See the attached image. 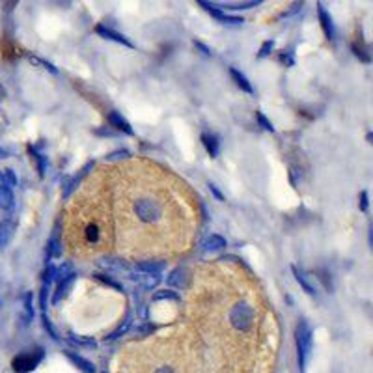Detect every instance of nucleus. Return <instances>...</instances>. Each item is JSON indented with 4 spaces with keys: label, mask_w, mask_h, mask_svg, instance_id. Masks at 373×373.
<instances>
[{
    "label": "nucleus",
    "mask_w": 373,
    "mask_h": 373,
    "mask_svg": "<svg viewBox=\"0 0 373 373\" xmlns=\"http://www.w3.org/2000/svg\"><path fill=\"white\" fill-rule=\"evenodd\" d=\"M280 58H282V62H284V64H288V65L293 64V58H291V56H286V54H282Z\"/></svg>",
    "instance_id": "41"
},
{
    "label": "nucleus",
    "mask_w": 373,
    "mask_h": 373,
    "mask_svg": "<svg viewBox=\"0 0 373 373\" xmlns=\"http://www.w3.org/2000/svg\"><path fill=\"white\" fill-rule=\"evenodd\" d=\"M47 246H49V257H58L62 254V248H60V243H58V237H56V235L51 237V241L47 243Z\"/></svg>",
    "instance_id": "22"
},
{
    "label": "nucleus",
    "mask_w": 373,
    "mask_h": 373,
    "mask_svg": "<svg viewBox=\"0 0 373 373\" xmlns=\"http://www.w3.org/2000/svg\"><path fill=\"white\" fill-rule=\"evenodd\" d=\"M370 246L373 248V226L370 228Z\"/></svg>",
    "instance_id": "44"
},
{
    "label": "nucleus",
    "mask_w": 373,
    "mask_h": 373,
    "mask_svg": "<svg viewBox=\"0 0 373 373\" xmlns=\"http://www.w3.org/2000/svg\"><path fill=\"white\" fill-rule=\"evenodd\" d=\"M230 75L234 77V80L237 82V86H239L241 90H245L246 94H252V92H254V88H252V84L248 82V79H246V77H245L243 73H239L237 69H234V67H232V69H230Z\"/></svg>",
    "instance_id": "16"
},
{
    "label": "nucleus",
    "mask_w": 373,
    "mask_h": 373,
    "mask_svg": "<svg viewBox=\"0 0 373 373\" xmlns=\"http://www.w3.org/2000/svg\"><path fill=\"white\" fill-rule=\"evenodd\" d=\"M291 271H293V275H295V278H297V282L300 284V288L304 289L308 295H312V297H314V295H315V289H314V286H312V284L308 282L306 275H304V273H302V271H300L298 267H295V265L291 267Z\"/></svg>",
    "instance_id": "15"
},
{
    "label": "nucleus",
    "mask_w": 373,
    "mask_h": 373,
    "mask_svg": "<svg viewBox=\"0 0 373 373\" xmlns=\"http://www.w3.org/2000/svg\"><path fill=\"white\" fill-rule=\"evenodd\" d=\"M137 269L140 273H148V275H160L164 269V261H140Z\"/></svg>",
    "instance_id": "13"
},
{
    "label": "nucleus",
    "mask_w": 373,
    "mask_h": 373,
    "mask_svg": "<svg viewBox=\"0 0 373 373\" xmlns=\"http://www.w3.org/2000/svg\"><path fill=\"white\" fill-rule=\"evenodd\" d=\"M13 207V192L11 187H8L6 183L0 185V209H11Z\"/></svg>",
    "instance_id": "14"
},
{
    "label": "nucleus",
    "mask_w": 373,
    "mask_h": 373,
    "mask_svg": "<svg viewBox=\"0 0 373 373\" xmlns=\"http://www.w3.org/2000/svg\"><path fill=\"white\" fill-rule=\"evenodd\" d=\"M187 275H189L187 269L177 267V269H174L170 273V276L166 278V282L172 288H183V286H187Z\"/></svg>",
    "instance_id": "9"
},
{
    "label": "nucleus",
    "mask_w": 373,
    "mask_h": 373,
    "mask_svg": "<svg viewBox=\"0 0 373 373\" xmlns=\"http://www.w3.org/2000/svg\"><path fill=\"white\" fill-rule=\"evenodd\" d=\"M155 300H179V295L177 293H174V291H159V293H155L153 295Z\"/></svg>",
    "instance_id": "25"
},
{
    "label": "nucleus",
    "mask_w": 373,
    "mask_h": 373,
    "mask_svg": "<svg viewBox=\"0 0 373 373\" xmlns=\"http://www.w3.org/2000/svg\"><path fill=\"white\" fill-rule=\"evenodd\" d=\"M297 349H298V366L304 372L308 366L310 354H312V331L306 323H300L297 327Z\"/></svg>",
    "instance_id": "1"
},
{
    "label": "nucleus",
    "mask_w": 373,
    "mask_h": 373,
    "mask_svg": "<svg viewBox=\"0 0 373 373\" xmlns=\"http://www.w3.org/2000/svg\"><path fill=\"white\" fill-rule=\"evenodd\" d=\"M75 273H73V267H71V263H64V265H60L58 269H56V282H62V280H65V278H69V276H73Z\"/></svg>",
    "instance_id": "21"
},
{
    "label": "nucleus",
    "mask_w": 373,
    "mask_h": 373,
    "mask_svg": "<svg viewBox=\"0 0 373 373\" xmlns=\"http://www.w3.org/2000/svg\"><path fill=\"white\" fill-rule=\"evenodd\" d=\"M358 200H360V203H358L360 211H362V213H366V211L370 209V194H368V191H362V192H360Z\"/></svg>",
    "instance_id": "28"
},
{
    "label": "nucleus",
    "mask_w": 373,
    "mask_h": 373,
    "mask_svg": "<svg viewBox=\"0 0 373 373\" xmlns=\"http://www.w3.org/2000/svg\"><path fill=\"white\" fill-rule=\"evenodd\" d=\"M259 4V0H254V2H243V4H235L234 8L235 10H248V8H254V6H257Z\"/></svg>",
    "instance_id": "37"
},
{
    "label": "nucleus",
    "mask_w": 373,
    "mask_h": 373,
    "mask_svg": "<svg viewBox=\"0 0 373 373\" xmlns=\"http://www.w3.org/2000/svg\"><path fill=\"white\" fill-rule=\"evenodd\" d=\"M125 157H129V153H127V151H123V149H119V151H114V153H110L107 159L108 160H119V159H125Z\"/></svg>",
    "instance_id": "33"
},
{
    "label": "nucleus",
    "mask_w": 373,
    "mask_h": 373,
    "mask_svg": "<svg viewBox=\"0 0 373 373\" xmlns=\"http://www.w3.org/2000/svg\"><path fill=\"white\" fill-rule=\"evenodd\" d=\"M22 319H24V325H28V323L34 319L32 295H30V293H26V295H24V314H22Z\"/></svg>",
    "instance_id": "20"
},
{
    "label": "nucleus",
    "mask_w": 373,
    "mask_h": 373,
    "mask_svg": "<svg viewBox=\"0 0 373 373\" xmlns=\"http://www.w3.org/2000/svg\"><path fill=\"white\" fill-rule=\"evenodd\" d=\"M30 62L32 64H38V65H43L45 69H49L51 73H58V69L54 67L53 64H49V62H45V60H41V58H36V56H30Z\"/></svg>",
    "instance_id": "30"
},
{
    "label": "nucleus",
    "mask_w": 373,
    "mask_h": 373,
    "mask_svg": "<svg viewBox=\"0 0 373 373\" xmlns=\"http://www.w3.org/2000/svg\"><path fill=\"white\" fill-rule=\"evenodd\" d=\"M351 49H353V53L356 54V58H360L362 62H370V60H372V58H370V54H366V51H364L362 47H358L356 43H353Z\"/></svg>",
    "instance_id": "29"
},
{
    "label": "nucleus",
    "mask_w": 373,
    "mask_h": 373,
    "mask_svg": "<svg viewBox=\"0 0 373 373\" xmlns=\"http://www.w3.org/2000/svg\"><path fill=\"white\" fill-rule=\"evenodd\" d=\"M218 21L222 22V24H230V26H241L245 19H241V17H235V15H222Z\"/></svg>",
    "instance_id": "24"
},
{
    "label": "nucleus",
    "mask_w": 373,
    "mask_h": 373,
    "mask_svg": "<svg viewBox=\"0 0 373 373\" xmlns=\"http://www.w3.org/2000/svg\"><path fill=\"white\" fill-rule=\"evenodd\" d=\"M103 373H107V372H103Z\"/></svg>",
    "instance_id": "46"
},
{
    "label": "nucleus",
    "mask_w": 373,
    "mask_h": 373,
    "mask_svg": "<svg viewBox=\"0 0 373 373\" xmlns=\"http://www.w3.org/2000/svg\"><path fill=\"white\" fill-rule=\"evenodd\" d=\"M129 280L140 284L142 288L153 289L160 282V276L159 275H148V273H140L138 271V273H129Z\"/></svg>",
    "instance_id": "5"
},
{
    "label": "nucleus",
    "mask_w": 373,
    "mask_h": 373,
    "mask_svg": "<svg viewBox=\"0 0 373 373\" xmlns=\"http://www.w3.org/2000/svg\"><path fill=\"white\" fill-rule=\"evenodd\" d=\"M79 181H80V176L79 177H75V179H71V181L67 183V187H65V191H64V196L67 198L69 194H71V191L75 189V185H79Z\"/></svg>",
    "instance_id": "36"
},
{
    "label": "nucleus",
    "mask_w": 373,
    "mask_h": 373,
    "mask_svg": "<svg viewBox=\"0 0 373 373\" xmlns=\"http://www.w3.org/2000/svg\"><path fill=\"white\" fill-rule=\"evenodd\" d=\"M86 237H88V241H97V226H88V230H86Z\"/></svg>",
    "instance_id": "34"
},
{
    "label": "nucleus",
    "mask_w": 373,
    "mask_h": 373,
    "mask_svg": "<svg viewBox=\"0 0 373 373\" xmlns=\"http://www.w3.org/2000/svg\"><path fill=\"white\" fill-rule=\"evenodd\" d=\"M317 10H319V21H321V26H323V32H325V36H327L329 39H334V38H336V28H334L332 17L329 15V11L325 10L323 6H317Z\"/></svg>",
    "instance_id": "7"
},
{
    "label": "nucleus",
    "mask_w": 373,
    "mask_h": 373,
    "mask_svg": "<svg viewBox=\"0 0 373 373\" xmlns=\"http://www.w3.org/2000/svg\"><path fill=\"white\" fill-rule=\"evenodd\" d=\"M224 246H226V241H224V237H220V235H211V237H207V241L203 243V248H205L207 252H211V250H222Z\"/></svg>",
    "instance_id": "18"
},
{
    "label": "nucleus",
    "mask_w": 373,
    "mask_h": 373,
    "mask_svg": "<svg viewBox=\"0 0 373 373\" xmlns=\"http://www.w3.org/2000/svg\"><path fill=\"white\" fill-rule=\"evenodd\" d=\"M366 140L373 146V133H368V135H366Z\"/></svg>",
    "instance_id": "43"
},
{
    "label": "nucleus",
    "mask_w": 373,
    "mask_h": 373,
    "mask_svg": "<svg viewBox=\"0 0 373 373\" xmlns=\"http://www.w3.org/2000/svg\"><path fill=\"white\" fill-rule=\"evenodd\" d=\"M96 30H97V34H99V36H103L105 39H112V41H116V43H121V45H125V47H129V49H133V47H135V45L129 41L125 36L118 34L116 30H112V28H107V26H101V24H99Z\"/></svg>",
    "instance_id": "6"
},
{
    "label": "nucleus",
    "mask_w": 373,
    "mask_h": 373,
    "mask_svg": "<svg viewBox=\"0 0 373 373\" xmlns=\"http://www.w3.org/2000/svg\"><path fill=\"white\" fill-rule=\"evenodd\" d=\"M135 211L142 222H157L162 215V207L159 202H155L151 198H142L135 203Z\"/></svg>",
    "instance_id": "2"
},
{
    "label": "nucleus",
    "mask_w": 373,
    "mask_h": 373,
    "mask_svg": "<svg viewBox=\"0 0 373 373\" xmlns=\"http://www.w3.org/2000/svg\"><path fill=\"white\" fill-rule=\"evenodd\" d=\"M43 327H45V331L51 332V336H53L54 340H58V336H56V331L53 329V325H51V321L47 317V314H43Z\"/></svg>",
    "instance_id": "32"
},
{
    "label": "nucleus",
    "mask_w": 373,
    "mask_h": 373,
    "mask_svg": "<svg viewBox=\"0 0 373 373\" xmlns=\"http://www.w3.org/2000/svg\"><path fill=\"white\" fill-rule=\"evenodd\" d=\"M96 278H97V280H101L103 284H107V286H110V288L118 289V291H121V289H123L121 286H119V284H118L116 280H112V278L107 276V275H96Z\"/></svg>",
    "instance_id": "27"
},
{
    "label": "nucleus",
    "mask_w": 373,
    "mask_h": 373,
    "mask_svg": "<svg viewBox=\"0 0 373 373\" xmlns=\"http://www.w3.org/2000/svg\"><path fill=\"white\" fill-rule=\"evenodd\" d=\"M67 358H69L79 370H82L84 373H96V366L90 362V360H86L84 356L75 354V353H67Z\"/></svg>",
    "instance_id": "12"
},
{
    "label": "nucleus",
    "mask_w": 373,
    "mask_h": 373,
    "mask_svg": "<svg viewBox=\"0 0 373 373\" xmlns=\"http://www.w3.org/2000/svg\"><path fill=\"white\" fill-rule=\"evenodd\" d=\"M273 47H275V43H273V41H265V43H263V47H261V51H259V58L267 56V54L273 51Z\"/></svg>",
    "instance_id": "35"
},
{
    "label": "nucleus",
    "mask_w": 373,
    "mask_h": 373,
    "mask_svg": "<svg viewBox=\"0 0 373 373\" xmlns=\"http://www.w3.org/2000/svg\"><path fill=\"white\" fill-rule=\"evenodd\" d=\"M43 351L41 349H36L30 353H22L17 358H13V370L17 373H28L36 370V366L41 362Z\"/></svg>",
    "instance_id": "4"
},
{
    "label": "nucleus",
    "mask_w": 373,
    "mask_h": 373,
    "mask_svg": "<svg viewBox=\"0 0 373 373\" xmlns=\"http://www.w3.org/2000/svg\"><path fill=\"white\" fill-rule=\"evenodd\" d=\"M108 121H110V123H112L116 129L123 131L125 135H133V127H131V123H129L123 116H119L118 112H108Z\"/></svg>",
    "instance_id": "11"
},
{
    "label": "nucleus",
    "mask_w": 373,
    "mask_h": 373,
    "mask_svg": "<svg viewBox=\"0 0 373 373\" xmlns=\"http://www.w3.org/2000/svg\"><path fill=\"white\" fill-rule=\"evenodd\" d=\"M202 142H203V146H205V149H207V153H209L211 157H216V155H218V142H216V137L209 135V133H203Z\"/></svg>",
    "instance_id": "17"
},
{
    "label": "nucleus",
    "mask_w": 373,
    "mask_h": 373,
    "mask_svg": "<svg viewBox=\"0 0 373 373\" xmlns=\"http://www.w3.org/2000/svg\"><path fill=\"white\" fill-rule=\"evenodd\" d=\"M2 176H4V181H6V185L8 187H15L17 185V177H15V174H13V170H4L2 172Z\"/></svg>",
    "instance_id": "31"
},
{
    "label": "nucleus",
    "mask_w": 373,
    "mask_h": 373,
    "mask_svg": "<svg viewBox=\"0 0 373 373\" xmlns=\"http://www.w3.org/2000/svg\"><path fill=\"white\" fill-rule=\"evenodd\" d=\"M155 373H174V370L172 368H168V366H162V368H159Z\"/></svg>",
    "instance_id": "42"
},
{
    "label": "nucleus",
    "mask_w": 373,
    "mask_h": 373,
    "mask_svg": "<svg viewBox=\"0 0 373 373\" xmlns=\"http://www.w3.org/2000/svg\"><path fill=\"white\" fill-rule=\"evenodd\" d=\"M69 343H73L75 347H82V349H94L96 347V341L92 338H82V336H75V334H69Z\"/></svg>",
    "instance_id": "19"
},
{
    "label": "nucleus",
    "mask_w": 373,
    "mask_h": 373,
    "mask_svg": "<svg viewBox=\"0 0 373 373\" xmlns=\"http://www.w3.org/2000/svg\"><path fill=\"white\" fill-rule=\"evenodd\" d=\"M194 45H196V47H198V49H200V51H202V53L205 54V56H211V51H209V49H207L205 45H202L200 41H194Z\"/></svg>",
    "instance_id": "40"
},
{
    "label": "nucleus",
    "mask_w": 373,
    "mask_h": 373,
    "mask_svg": "<svg viewBox=\"0 0 373 373\" xmlns=\"http://www.w3.org/2000/svg\"><path fill=\"white\" fill-rule=\"evenodd\" d=\"M129 327H131V317H127V319H125V323H123V325H121V327H119L118 331L112 332L110 336H107L105 340H107V341H108V340H118V338H119L121 334H125V332L129 331Z\"/></svg>",
    "instance_id": "23"
},
{
    "label": "nucleus",
    "mask_w": 373,
    "mask_h": 373,
    "mask_svg": "<svg viewBox=\"0 0 373 373\" xmlns=\"http://www.w3.org/2000/svg\"><path fill=\"white\" fill-rule=\"evenodd\" d=\"M4 183H6L4 181V176H2V172H0V185H4Z\"/></svg>",
    "instance_id": "45"
},
{
    "label": "nucleus",
    "mask_w": 373,
    "mask_h": 373,
    "mask_svg": "<svg viewBox=\"0 0 373 373\" xmlns=\"http://www.w3.org/2000/svg\"><path fill=\"white\" fill-rule=\"evenodd\" d=\"M39 302H41L43 314H45V308H47V284H43V289H41V297H39Z\"/></svg>",
    "instance_id": "38"
},
{
    "label": "nucleus",
    "mask_w": 373,
    "mask_h": 373,
    "mask_svg": "<svg viewBox=\"0 0 373 373\" xmlns=\"http://www.w3.org/2000/svg\"><path fill=\"white\" fill-rule=\"evenodd\" d=\"M13 234H15L13 222H11V220H2V222H0V250H4L6 246L10 245Z\"/></svg>",
    "instance_id": "8"
},
{
    "label": "nucleus",
    "mask_w": 373,
    "mask_h": 373,
    "mask_svg": "<svg viewBox=\"0 0 373 373\" xmlns=\"http://www.w3.org/2000/svg\"><path fill=\"white\" fill-rule=\"evenodd\" d=\"M256 118H257V121L261 123V127L265 129V131H269V133H275V125H273V123L267 119V116L263 114V112H257Z\"/></svg>",
    "instance_id": "26"
},
{
    "label": "nucleus",
    "mask_w": 373,
    "mask_h": 373,
    "mask_svg": "<svg viewBox=\"0 0 373 373\" xmlns=\"http://www.w3.org/2000/svg\"><path fill=\"white\" fill-rule=\"evenodd\" d=\"M73 282H75V275L69 278H65V280H62V282H58L56 293H54V297H53V304H58L62 298L67 297V293H69V289H71V286H73Z\"/></svg>",
    "instance_id": "10"
},
{
    "label": "nucleus",
    "mask_w": 373,
    "mask_h": 373,
    "mask_svg": "<svg viewBox=\"0 0 373 373\" xmlns=\"http://www.w3.org/2000/svg\"><path fill=\"white\" fill-rule=\"evenodd\" d=\"M252 319H254V312L246 302L235 304L232 314H230V321H232V325L237 331H248L250 325H252Z\"/></svg>",
    "instance_id": "3"
},
{
    "label": "nucleus",
    "mask_w": 373,
    "mask_h": 373,
    "mask_svg": "<svg viewBox=\"0 0 373 373\" xmlns=\"http://www.w3.org/2000/svg\"><path fill=\"white\" fill-rule=\"evenodd\" d=\"M209 191H211V194H213V196L216 198V200H218V202H224V196L220 194V191L215 187L213 183H209Z\"/></svg>",
    "instance_id": "39"
}]
</instances>
